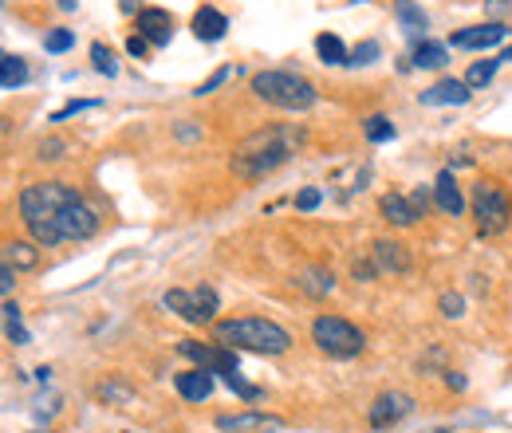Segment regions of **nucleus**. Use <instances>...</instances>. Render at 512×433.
Wrapping results in <instances>:
<instances>
[{
    "mask_svg": "<svg viewBox=\"0 0 512 433\" xmlns=\"http://www.w3.org/2000/svg\"><path fill=\"white\" fill-rule=\"evenodd\" d=\"M20 217L32 241L44 248L87 241L99 233V213L83 201V193L67 182H36L20 193Z\"/></svg>",
    "mask_w": 512,
    "mask_h": 433,
    "instance_id": "1",
    "label": "nucleus"
},
{
    "mask_svg": "<svg viewBox=\"0 0 512 433\" xmlns=\"http://www.w3.org/2000/svg\"><path fill=\"white\" fill-rule=\"evenodd\" d=\"M300 142H304V134H300L296 126H260V130H253L249 138H241V142L233 146L229 166H233V174L245 178V182L268 178L272 170H280V166L296 154Z\"/></svg>",
    "mask_w": 512,
    "mask_h": 433,
    "instance_id": "2",
    "label": "nucleus"
},
{
    "mask_svg": "<svg viewBox=\"0 0 512 433\" xmlns=\"http://www.w3.org/2000/svg\"><path fill=\"white\" fill-rule=\"evenodd\" d=\"M217 343H225L233 351H253V355H284L292 347V335L272 319L245 315V319H221Z\"/></svg>",
    "mask_w": 512,
    "mask_h": 433,
    "instance_id": "3",
    "label": "nucleus"
},
{
    "mask_svg": "<svg viewBox=\"0 0 512 433\" xmlns=\"http://www.w3.org/2000/svg\"><path fill=\"white\" fill-rule=\"evenodd\" d=\"M253 95L268 107H280V111H308L320 99V91L296 71H260V75H253Z\"/></svg>",
    "mask_w": 512,
    "mask_h": 433,
    "instance_id": "4",
    "label": "nucleus"
},
{
    "mask_svg": "<svg viewBox=\"0 0 512 433\" xmlns=\"http://www.w3.org/2000/svg\"><path fill=\"white\" fill-rule=\"evenodd\" d=\"M469 213L485 237H501L512 225V197L501 182H477L469 197Z\"/></svg>",
    "mask_w": 512,
    "mask_h": 433,
    "instance_id": "5",
    "label": "nucleus"
},
{
    "mask_svg": "<svg viewBox=\"0 0 512 433\" xmlns=\"http://www.w3.org/2000/svg\"><path fill=\"white\" fill-rule=\"evenodd\" d=\"M312 343L320 347L323 355H331V359H355V355H363L367 335L351 319H343V315H320L312 323Z\"/></svg>",
    "mask_w": 512,
    "mask_h": 433,
    "instance_id": "6",
    "label": "nucleus"
},
{
    "mask_svg": "<svg viewBox=\"0 0 512 433\" xmlns=\"http://www.w3.org/2000/svg\"><path fill=\"white\" fill-rule=\"evenodd\" d=\"M162 304L174 311L178 319L193 323V327L213 323V315H217V308H221V300H217V292H213V288H193V292L190 288H170Z\"/></svg>",
    "mask_w": 512,
    "mask_h": 433,
    "instance_id": "7",
    "label": "nucleus"
},
{
    "mask_svg": "<svg viewBox=\"0 0 512 433\" xmlns=\"http://www.w3.org/2000/svg\"><path fill=\"white\" fill-rule=\"evenodd\" d=\"M178 351H182L186 359H193L197 367H205V371L221 374V378L237 371V351H233V347H225V343H201V339H182V343H178Z\"/></svg>",
    "mask_w": 512,
    "mask_h": 433,
    "instance_id": "8",
    "label": "nucleus"
},
{
    "mask_svg": "<svg viewBox=\"0 0 512 433\" xmlns=\"http://www.w3.org/2000/svg\"><path fill=\"white\" fill-rule=\"evenodd\" d=\"M410 414H414V398L410 394H398V390H386V394L375 398V406L367 410V422L375 430H386V426H394V422H402Z\"/></svg>",
    "mask_w": 512,
    "mask_h": 433,
    "instance_id": "9",
    "label": "nucleus"
},
{
    "mask_svg": "<svg viewBox=\"0 0 512 433\" xmlns=\"http://www.w3.org/2000/svg\"><path fill=\"white\" fill-rule=\"evenodd\" d=\"M221 433H280L284 422L276 414H260V410H245V414H221L217 418Z\"/></svg>",
    "mask_w": 512,
    "mask_h": 433,
    "instance_id": "10",
    "label": "nucleus"
},
{
    "mask_svg": "<svg viewBox=\"0 0 512 433\" xmlns=\"http://www.w3.org/2000/svg\"><path fill=\"white\" fill-rule=\"evenodd\" d=\"M509 36L505 24H477V28H461L449 36L453 48H465V52H485V48H497L501 40Z\"/></svg>",
    "mask_w": 512,
    "mask_h": 433,
    "instance_id": "11",
    "label": "nucleus"
},
{
    "mask_svg": "<svg viewBox=\"0 0 512 433\" xmlns=\"http://www.w3.org/2000/svg\"><path fill=\"white\" fill-rule=\"evenodd\" d=\"M134 28H138V36L150 40V48H166L170 36H174V16L166 8H142Z\"/></svg>",
    "mask_w": 512,
    "mask_h": 433,
    "instance_id": "12",
    "label": "nucleus"
},
{
    "mask_svg": "<svg viewBox=\"0 0 512 433\" xmlns=\"http://www.w3.org/2000/svg\"><path fill=\"white\" fill-rule=\"evenodd\" d=\"M379 213H383L386 225H398V229H406V225H418L426 213L414 205V197H406V193H386L383 201H379Z\"/></svg>",
    "mask_w": 512,
    "mask_h": 433,
    "instance_id": "13",
    "label": "nucleus"
},
{
    "mask_svg": "<svg viewBox=\"0 0 512 433\" xmlns=\"http://www.w3.org/2000/svg\"><path fill=\"white\" fill-rule=\"evenodd\" d=\"M371 256H375V264H379V272H410V248L402 245V241H390V237H383V241H375V248H371Z\"/></svg>",
    "mask_w": 512,
    "mask_h": 433,
    "instance_id": "14",
    "label": "nucleus"
},
{
    "mask_svg": "<svg viewBox=\"0 0 512 433\" xmlns=\"http://www.w3.org/2000/svg\"><path fill=\"white\" fill-rule=\"evenodd\" d=\"M434 205H438V209H446L449 217H461V213L469 209L465 193H461L457 178H453L449 170H442V174H438V182H434Z\"/></svg>",
    "mask_w": 512,
    "mask_h": 433,
    "instance_id": "15",
    "label": "nucleus"
},
{
    "mask_svg": "<svg viewBox=\"0 0 512 433\" xmlns=\"http://www.w3.org/2000/svg\"><path fill=\"white\" fill-rule=\"evenodd\" d=\"M422 103H426V107H461V103H469V83H461V79H442V83H434L430 91H422Z\"/></svg>",
    "mask_w": 512,
    "mask_h": 433,
    "instance_id": "16",
    "label": "nucleus"
},
{
    "mask_svg": "<svg viewBox=\"0 0 512 433\" xmlns=\"http://www.w3.org/2000/svg\"><path fill=\"white\" fill-rule=\"evenodd\" d=\"M174 386H178V394H182L186 402H205V398L213 394V371H205V367L182 371L174 378Z\"/></svg>",
    "mask_w": 512,
    "mask_h": 433,
    "instance_id": "17",
    "label": "nucleus"
},
{
    "mask_svg": "<svg viewBox=\"0 0 512 433\" xmlns=\"http://www.w3.org/2000/svg\"><path fill=\"white\" fill-rule=\"evenodd\" d=\"M225 28H229V20H225V12H217V8H197L193 12V36L197 40H205V44H217L221 36H225Z\"/></svg>",
    "mask_w": 512,
    "mask_h": 433,
    "instance_id": "18",
    "label": "nucleus"
},
{
    "mask_svg": "<svg viewBox=\"0 0 512 433\" xmlns=\"http://www.w3.org/2000/svg\"><path fill=\"white\" fill-rule=\"evenodd\" d=\"M296 284H300V292H304V296L323 300V296L335 288V276H331V268H323V264H308V268L296 276Z\"/></svg>",
    "mask_w": 512,
    "mask_h": 433,
    "instance_id": "19",
    "label": "nucleus"
},
{
    "mask_svg": "<svg viewBox=\"0 0 512 433\" xmlns=\"http://www.w3.org/2000/svg\"><path fill=\"white\" fill-rule=\"evenodd\" d=\"M316 56H320L323 63H331V67H339V63L351 60L347 44H343L335 32H323V36H316Z\"/></svg>",
    "mask_w": 512,
    "mask_h": 433,
    "instance_id": "20",
    "label": "nucleus"
},
{
    "mask_svg": "<svg viewBox=\"0 0 512 433\" xmlns=\"http://www.w3.org/2000/svg\"><path fill=\"white\" fill-rule=\"evenodd\" d=\"M394 12H398V20H402V28H406V32H414V36L430 28V16H426L414 0H394Z\"/></svg>",
    "mask_w": 512,
    "mask_h": 433,
    "instance_id": "21",
    "label": "nucleus"
},
{
    "mask_svg": "<svg viewBox=\"0 0 512 433\" xmlns=\"http://www.w3.org/2000/svg\"><path fill=\"white\" fill-rule=\"evenodd\" d=\"M24 83H28V63L0 52V87H24Z\"/></svg>",
    "mask_w": 512,
    "mask_h": 433,
    "instance_id": "22",
    "label": "nucleus"
},
{
    "mask_svg": "<svg viewBox=\"0 0 512 433\" xmlns=\"http://www.w3.org/2000/svg\"><path fill=\"white\" fill-rule=\"evenodd\" d=\"M446 63H449L446 44H434V40H422V44L414 48V67H446Z\"/></svg>",
    "mask_w": 512,
    "mask_h": 433,
    "instance_id": "23",
    "label": "nucleus"
},
{
    "mask_svg": "<svg viewBox=\"0 0 512 433\" xmlns=\"http://www.w3.org/2000/svg\"><path fill=\"white\" fill-rule=\"evenodd\" d=\"M0 252L8 256V264H12L16 272H20V268H36V264H40V252H36L32 245H24V241H12V245H4Z\"/></svg>",
    "mask_w": 512,
    "mask_h": 433,
    "instance_id": "24",
    "label": "nucleus"
},
{
    "mask_svg": "<svg viewBox=\"0 0 512 433\" xmlns=\"http://www.w3.org/2000/svg\"><path fill=\"white\" fill-rule=\"evenodd\" d=\"M497 67H501V60L469 63V71H465V83H469V91H473V87H489V83H493V75H497Z\"/></svg>",
    "mask_w": 512,
    "mask_h": 433,
    "instance_id": "25",
    "label": "nucleus"
},
{
    "mask_svg": "<svg viewBox=\"0 0 512 433\" xmlns=\"http://www.w3.org/2000/svg\"><path fill=\"white\" fill-rule=\"evenodd\" d=\"M91 63H95V71L99 75H119V63H115V56H111V48L107 44H91Z\"/></svg>",
    "mask_w": 512,
    "mask_h": 433,
    "instance_id": "26",
    "label": "nucleus"
},
{
    "mask_svg": "<svg viewBox=\"0 0 512 433\" xmlns=\"http://www.w3.org/2000/svg\"><path fill=\"white\" fill-rule=\"evenodd\" d=\"M363 130H367L371 142H390V138H394V123H390L386 115H371V119L363 123Z\"/></svg>",
    "mask_w": 512,
    "mask_h": 433,
    "instance_id": "27",
    "label": "nucleus"
},
{
    "mask_svg": "<svg viewBox=\"0 0 512 433\" xmlns=\"http://www.w3.org/2000/svg\"><path fill=\"white\" fill-rule=\"evenodd\" d=\"M0 311H4V331H8V339H12V343H28V331L20 327V308L8 304V308H0Z\"/></svg>",
    "mask_w": 512,
    "mask_h": 433,
    "instance_id": "28",
    "label": "nucleus"
},
{
    "mask_svg": "<svg viewBox=\"0 0 512 433\" xmlns=\"http://www.w3.org/2000/svg\"><path fill=\"white\" fill-rule=\"evenodd\" d=\"M71 44H75V32H67V28H56V32H48V36H44V48H48V52H56V56L67 52Z\"/></svg>",
    "mask_w": 512,
    "mask_h": 433,
    "instance_id": "29",
    "label": "nucleus"
},
{
    "mask_svg": "<svg viewBox=\"0 0 512 433\" xmlns=\"http://www.w3.org/2000/svg\"><path fill=\"white\" fill-rule=\"evenodd\" d=\"M225 382H229V390H233V394H241L245 402H256V398H260V390H256V386H249V382H245V378H241L237 371L225 374Z\"/></svg>",
    "mask_w": 512,
    "mask_h": 433,
    "instance_id": "30",
    "label": "nucleus"
},
{
    "mask_svg": "<svg viewBox=\"0 0 512 433\" xmlns=\"http://www.w3.org/2000/svg\"><path fill=\"white\" fill-rule=\"evenodd\" d=\"M91 107H99L95 99H71L67 107H60L56 115H52V123H64V119H71V115H79V111H91Z\"/></svg>",
    "mask_w": 512,
    "mask_h": 433,
    "instance_id": "31",
    "label": "nucleus"
},
{
    "mask_svg": "<svg viewBox=\"0 0 512 433\" xmlns=\"http://www.w3.org/2000/svg\"><path fill=\"white\" fill-rule=\"evenodd\" d=\"M438 308L446 319H461V311H465V300H461V292H446L442 300H438Z\"/></svg>",
    "mask_w": 512,
    "mask_h": 433,
    "instance_id": "32",
    "label": "nucleus"
},
{
    "mask_svg": "<svg viewBox=\"0 0 512 433\" xmlns=\"http://www.w3.org/2000/svg\"><path fill=\"white\" fill-rule=\"evenodd\" d=\"M12 288H16V268H12L8 256L0 252V296H12Z\"/></svg>",
    "mask_w": 512,
    "mask_h": 433,
    "instance_id": "33",
    "label": "nucleus"
},
{
    "mask_svg": "<svg viewBox=\"0 0 512 433\" xmlns=\"http://www.w3.org/2000/svg\"><path fill=\"white\" fill-rule=\"evenodd\" d=\"M99 398H107V402H130L134 394H130L127 386H119V382H103L99 386Z\"/></svg>",
    "mask_w": 512,
    "mask_h": 433,
    "instance_id": "34",
    "label": "nucleus"
},
{
    "mask_svg": "<svg viewBox=\"0 0 512 433\" xmlns=\"http://www.w3.org/2000/svg\"><path fill=\"white\" fill-rule=\"evenodd\" d=\"M229 75H233L229 67H217V71H213V75H209V79H205V83L197 87V95H209V91H217V87H221V83H225Z\"/></svg>",
    "mask_w": 512,
    "mask_h": 433,
    "instance_id": "35",
    "label": "nucleus"
},
{
    "mask_svg": "<svg viewBox=\"0 0 512 433\" xmlns=\"http://www.w3.org/2000/svg\"><path fill=\"white\" fill-rule=\"evenodd\" d=\"M351 272H355V280H375L379 276V264H375V256L371 260H355Z\"/></svg>",
    "mask_w": 512,
    "mask_h": 433,
    "instance_id": "36",
    "label": "nucleus"
},
{
    "mask_svg": "<svg viewBox=\"0 0 512 433\" xmlns=\"http://www.w3.org/2000/svg\"><path fill=\"white\" fill-rule=\"evenodd\" d=\"M375 56H379V44H375V40H367V44H359V48L351 52V60L347 63H371Z\"/></svg>",
    "mask_w": 512,
    "mask_h": 433,
    "instance_id": "37",
    "label": "nucleus"
},
{
    "mask_svg": "<svg viewBox=\"0 0 512 433\" xmlns=\"http://www.w3.org/2000/svg\"><path fill=\"white\" fill-rule=\"evenodd\" d=\"M64 142H60V138H48V142H44V146H40V158H48V162H60V158H64Z\"/></svg>",
    "mask_w": 512,
    "mask_h": 433,
    "instance_id": "38",
    "label": "nucleus"
},
{
    "mask_svg": "<svg viewBox=\"0 0 512 433\" xmlns=\"http://www.w3.org/2000/svg\"><path fill=\"white\" fill-rule=\"evenodd\" d=\"M316 205H320V189H304V193L296 197V209H300V213H312Z\"/></svg>",
    "mask_w": 512,
    "mask_h": 433,
    "instance_id": "39",
    "label": "nucleus"
},
{
    "mask_svg": "<svg viewBox=\"0 0 512 433\" xmlns=\"http://www.w3.org/2000/svg\"><path fill=\"white\" fill-rule=\"evenodd\" d=\"M127 52H130V56H138V60H142V56H146V52H150V40H146V36H138V32H134V36H130V40H127Z\"/></svg>",
    "mask_w": 512,
    "mask_h": 433,
    "instance_id": "40",
    "label": "nucleus"
},
{
    "mask_svg": "<svg viewBox=\"0 0 512 433\" xmlns=\"http://www.w3.org/2000/svg\"><path fill=\"white\" fill-rule=\"evenodd\" d=\"M446 374H449L446 382L453 386V390H465V374H457V371H446Z\"/></svg>",
    "mask_w": 512,
    "mask_h": 433,
    "instance_id": "41",
    "label": "nucleus"
},
{
    "mask_svg": "<svg viewBox=\"0 0 512 433\" xmlns=\"http://www.w3.org/2000/svg\"><path fill=\"white\" fill-rule=\"evenodd\" d=\"M489 4V12H509L512 8V0H485Z\"/></svg>",
    "mask_w": 512,
    "mask_h": 433,
    "instance_id": "42",
    "label": "nucleus"
},
{
    "mask_svg": "<svg viewBox=\"0 0 512 433\" xmlns=\"http://www.w3.org/2000/svg\"><path fill=\"white\" fill-rule=\"evenodd\" d=\"M56 4H60L64 12H75V8H79V0H56Z\"/></svg>",
    "mask_w": 512,
    "mask_h": 433,
    "instance_id": "43",
    "label": "nucleus"
},
{
    "mask_svg": "<svg viewBox=\"0 0 512 433\" xmlns=\"http://www.w3.org/2000/svg\"><path fill=\"white\" fill-rule=\"evenodd\" d=\"M505 60H512V48H505V52H501V63Z\"/></svg>",
    "mask_w": 512,
    "mask_h": 433,
    "instance_id": "44",
    "label": "nucleus"
},
{
    "mask_svg": "<svg viewBox=\"0 0 512 433\" xmlns=\"http://www.w3.org/2000/svg\"><path fill=\"white\" fill-rule=\"evenodd\" d=\"M36 433H44V430H36Z\"/></svg>",
    "mask_w": 512,
    "mask_h": 433,
    "instance_id": "45",
    "label": "nucleus"
}]
</instances>
